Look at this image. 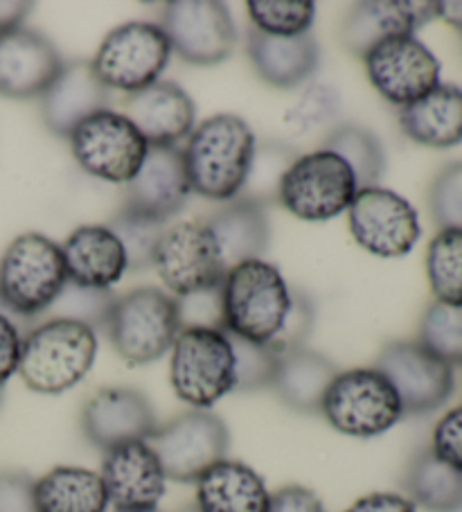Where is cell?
Instances as JSON below:
<instances>
[{
	"label": "cell",
	"instance_id": "obj_44",
	"mask_svg": "<svg viewBox=\"0 0 462 512\" xmlns=\"http://www.w3.org/2000/svg\"><path fill=\"white\" fill-rule=\"evenodd\" d=\"M345 512H415V506L404 494L370 492L354 501Z\"/></svg>",
	"mask_w": 462,
	"mask_h": 512
},
{
	"label": "cell",
	"instance_id": "obj_2",
	"mask_svg": "<svg viewBox=\"0 0 462 512\" xmlns=\"http://www.w3.org/2000/svg\"><path fill=\"white\" fill-rule=\"evenodd\" d=\"M257 143L248 122L219 113L192 129L183 163L192 192L212 201H233L246 188Z\"/></svg>",
	"mask_w": 462,
	"mask_h": 512
},
{
	"label": "cell",
	"instance_id": "obj_35",
	"mask_svg": "<svg viewBox=\"0 0 462 512\" xmlns=\"http://www.w3.org/2000/svg\"><path fill=\"white\" fill-rule=\"evenodd\" d=\"M167 226H170V222H161V219L142 215L138 210H131L127 206L109 224L111 231L118 235V240L124 246L131 271L147 269L154 264L158 242H161Z\"/></svg>",
	"mask_w": 462,
	"mask_h": 512
},
{
	"label": "cell",
	"instance_id": "obj_47",
	"mask_svg": "<svg viewBox=\"0 0 462 512\" xmlns=\"http://www.w3.org/2000/svg\"><path fill=\"white\" fill-rule=\"evenodd\" d=\"M0 402H3V391H0Z\"/></svg>",
	"mask_w": 462,
	"mask_h": 512
},
{
	"label": "cell",
	"instance_id": "obj_40",
	"mask_svg": "<svg viewBox=\"0 0 462 512\" xmlns=\"http://www.w3.org/2000/svg\"><path fill=\"white\" fill-rule=\"evenodd\" d=\"M433 454L462 472V404L444 413L433 429Z\"/></svg>",
	"mask_w": 462,
	"mask_h": 512
},
{
	"label": "cell",
	"instance_id": "obj_19",
	"mask_svg": "<svg viewBox=\"0 0 462 512\" xmlns=\"http://www.w3.org/2000/svg\"><path fill=\"white\" fill-rule=\"evenodd\" d=\"M66 61L41 32L14 28L0 32V95L14 100L41 97Z\"/></svg>",
	"mask_w": 462,
	"mask_h": 512
},
{
	"label": "cell",
	"instance_id": "obj_33",
	"mask_svg": "<svg viewBox=\"0 0 462 512\" xmlns=\"http://www.w3.org/2000/svg\"><path fill=\"white\" fill-rule=\"evenodd\" d=\"M426 276L438 303L462 305V231L447 228L426 251Z\"/></svg>",
	"mask_w": 462,
	"mask_h": 512
},
{
	"label": "cell",
	"instance_id": "obj_18",
	"mask_svg": "<svg viewBox=\"0 0 462 512\" xmlns=\"http://www.w3.org/2000/svg\"><path fill=\"white\" fill-rule=\"evenodd\" d=\"M156 427V413L147 395L129 386L102 388L82 411L84 436L102 452L124 443L149 440Z\"/></svg>",
	"mask_w": 462,
	"mask_h": 512
},
{
	"label": "cell",
	"instance_id": "obj_26",
	"mask_svg": "<svg viewBox=\"0 0 462 512\" xmlns=\"http://www.w3.org/2000/svg\"><path fill=\"white\" fill-rule=\"evenodd\" d=\"M246 50L255 73L275 88H293L307 82L318 66V46L312 32L273 37L253 28L248 32Z\"/></svg>",
	"mask_w": 462,
	"mask_h": 512
},
{
	"label": "cell",
	"instance_id": "obj_30",
	"mask_svg": "<svg viewBox=\"0 0 462 512\" xmlns=\"http://www.w3.org/2000/svg\"><path fill=\"white\" fill-rule=\"evenodd\" d=\"M37 512H109L100 472L86 467L59 465L34 481Z\"/></svg>",
	"mask_w": 462,
	"mask_h": 512
},
{
	"label": "cell",
	"instance_id": "obj_46",
	"mask_svg": "<svg viewBox=\"0 0 462 512\" xmlns=\"http://www.w3.org/2000/svg\"><path fill=\"white\" fill-rule=\"evenodd\" d=\"M435 19L462 32V0H440V3H435Z\"/></svg>",
	"mask_w": 462,
	"mask_h": 512
},
{
	"label": "cell",
	"instance_id": "obj_28",
	"mask_svg": "<svg viewBox=\"0 0 462 512\" xmlns=\"http://www.w3.org/2000/svg\"><path fill=\"white\" fill-rule=\"evenodd\" d=\"M399 125L417 145L449 149L462 143V88L440 84L399 111Z\"/></svg>",
	"mask_w": 462,
	"mask_h": 512
},
{
	"label": "cell",
	"instance_id": "obj_11",
	"mask_svg": "<svg viewBox=\"0 0 462 512\" xmlns=\"http://www.w3.org/2000/svg\"><path fill=\"white\" fill-rule=\"evenodd\" d=\"M151 267L179 298L219 289L228 271L215 235L203 219L167 226Z\"/></svg>",
	"mask_w": 462,
	"mask_h": 512
},
{
	"label": "cell",
	"instance_id": "obj_34",
	"mask_svg": "<svg viewBox=\"0 0 462 512\" xmlns=\"http://www.w3.org/2000/svg\"><path fill=\"white\" fill-rule=\"evenodd\" d=\"M417 343L447 366H462V305L433 300L422 316Z\"/></svg>",
	"mask_w": 462,
	"mask_h": 512
},
{
	"label": "cell",
	"instance_id": "obj_5",
	"mask_svg": "<svg viewBox=\"0 0 462 512\" xmlns=\"http://www.w3.org/2000/svg\"><path fill=\"white\" fill-rule=\"evenodd\" d=\"M104 328L127 364H151L172 350L183 330L179 300L158 287L133 289L113 300Z\"/></svg>",
	"mask_w": 462,
	"mask_h": 512
},
{
	"label": "cell",
	"instance_id": "obj_14",
	"mask_svg": "<svg viewBox=\"0 0 462 512\" xmlns=\"http://www.w3.org/2000/svg\"><path fill=\"white\" fill-rule=\"evenodd\" d=\"M161 28L172 52L194 66H217L233 55L237 30L228 7L219 0H172Z\"/></svg>",
	"mask_w": 462,
	"mask_h": 512
},
{
	"label": "cell",
	"instance_id": "obj_16",
	"mask_svg": "<svg viewBox=\"0 0 462 512\" xmlns=\"http://www.w3.org/2000/svg\"><path fill=\"white\" fill-rule=\"evenodd\" d=\"M363 64L372 88L399 109L440 86V61L415 34L377 43L363 57Z\"/></svg>",
	"mask_w": 462,
	"mask_h": 512
},
{
	"label": "cell",
	"instance_id": "obj_17",
	"mask_svg": "<svg viewBox=\"0 0 462 512\" xmlns=\"http://www.w3.org/2000/svg\"><path fill=\"white\" fill-rule=\"evenodd\" d=\"M100 476L113 512H158L167 490L165 470L147 440L104 452Z\"/></svg>",
	"mask_w": 462,
	"mask_h": 512
},
{
	"label": "cell",
	"instance_id": "obj_48",
	"mask_svg": "<svg viewBox=\"0 0 462 512\" xmlns=\"http://www.w3.org/2000/svg\"><path fill=\"white\" fill-rule=\"evenodd\" d=\"M185 512H197V510H194V508H190V510H185Z\"/></svg>",
	"mask_w": 462,
	"mask_h": 512
},
{
	"label": "cell",
	"instance_id": "obj_25",
	"mask_svg": "<svg viewBox=\"0 0 462 512\" xmlns=\"http://www.w3.org/2000/svg\"><path fill=\"white\" fill-rule=\"evenodd\" d=\"M197 512H269L271 492L253 467L224 458L197 479Z\"/></svg>",
	"mask_w": 462,
	"mask_h": 512
},
{
	"label": "cell",
	"instance_id": "obj_7",
	"mask_svg": "<svg viewBox=\"0 0 462 512\" xmlns=\"http://www.w3.org/2000/svg\"><path fill=\"white\" fill-rule=\"evenodd\" d=\"M330 427L350 438H377L404 418L393 384L372 368H350L334 377L321 404Z\"/></svg>",
	"mask_w": 462,
	"mask_h": 512
},
{
	"label": "cell",
	"instance_id": "obj_22",
	"mask_svg": "<svg viewBox=\"0 0 462 512\" xmlns=\"http://www.w3.org/2000/svg\"><path fill=\"white\" fill-rule=\"evenodd\" d=\"M111 91L97 79L91 61L64 64L41 95V118L55 136L70 138L86 118L109 109Z\"/></svg>",
	"mask_w": 462,
	"mask_h": 512
},
{
	"label": "cell",
	"instance_id": "obj_43",
	"mask_svg": "<svg viewBox=\"0 0 462 512\" xmlns=\"http://www.w3.org/2000/svg\"><path fill=\"white\" fill-rule=\"evenodd\" d=\"M269 512H325L323 501L318 494L302 485H284L271 492Z\"/></svg>",
	"mask_w": 462,
	"mask_h": 512
},
{
	"label": "cell",
	"instance_id": "obj_27",
	"mask_svg": "<svg viewBox=\"0 0 462 512\" xmlns=\"http://www.w3.org/2000/svg\"><path fill=\"white\" fill-rule=\"evenodd\" d=\"M203 222L215 235L228 269L239 262L262 258L266 246H269L271 231L264 201L237 197L215 210Z\"/></svg>",
	"mask_w": 462,
	"mask_h": 512
},
{
	"label": "cell",
	"instance_id": "obj_1",
	"mask_svg": "<svg viewBox=\"0 0 462 512\" xmlns=\"http://www.w3.org/2000/svg\"><path fill=\"white\" fill-rule=\"evenodd\" d=\"M219 291L221 330L275 352L296 296L280 269L262 258L239 262L226 271Z\"/></svg>",
	"mask_w": 462,
	"mask_h": 512
},
{
	"label": "cell",
	"instance_id": "obj_4",
	"mask_svg": "<svg viewBox=\"0 0 462 512\" xmlns=\"http://www.w3.org/2000/svg\"><path fill=\"white\" fill-rule=\"evenodd\" d=\"M66 285L61 246L46 235L23 233L0 258V303L19 319L48 312Z\"/></svg>",
	"mask_w": 462,
	"mask_h": 512
},
{
	"label": "cell",
	"instance_id": "obj_24",
	"mask_svg": "<svg viewBox=\"0 0 462 512\" xmlns=\"http://www.w3.org/2000/svg\"><path fill=\"white\" fill-rule=\"evenodd\" d=\"M68 282L82 289L106 291L129 271L127 253L109 226H79L61 244Z\"/></svg>",
	"mask_w": 462,
	"mask_h": 512
},
{
	"label": "cell",
	"instance_id": "obj_6",
	"mask_svg": "<svg viewBox=\"0 0 462 512\" xmlns=\"http://www.w3.org/2000/svg\"><path fill=\"white\" fill-rule=\"evenodd\" d=\"M170 382L176 397L192 409L208 411L237 388L235 350L221 328L190 325L172 346Z\"/></svg>",
	"mask_w": 462,
	"mask_h": 512
},
{
	"label": "cell",
	"instance_id": "obj_15",
	"mask_svg": "<svg viewBox=\"0 0 462 512\" xmlns=\"http://www.w3.org/2000/svg\"><path fill=\"white\" fill-rule=\"evenodd\" d=\"M375 368L393 384L404 416H426L447 404L456 388L453 368L417 341H393L379 352Z\"/></svg>",
	"mask_w": 462,
	"mask_h": 512
},
{
	"label": "cell",
	"instance_id": "obj_9",
	"mask_svg": "<svg viewBox=\"0 0 462 512\" xmlns=\"http://www.w3.org/2000/svg\"><path fill=\"white\" fill-rule=\"evenodd\" d=\"M170 57L172 46L161 25L131 21L106 34L91 66L109 91L131 95L161 82Z\"/></svg>",
	"mask_w": 462,
	"mask_h": 512
},
{
	"label": "cell",
	"instance_id": "obj_32",
	"mask_svg": "<svg viewBox=\"0 0 462 512\" xmlns=\"http://www.w3.org/2000/svg\"><path fill=\"white\" fill-rule=\"evenodd\" d=\"M327 152L341 156L357 179L359 190L372 188L386 170V154L379 138L359 125L336 127L325 140Z\"/></svg>",
	"mask_w": 462,
	"mask_h": 512
},
{
	"label": "cell",
	"instance_id": "obj_21",
	"mask_svg": "<svg viewBox=\"0 0 462 512\" xmlns=\"http://www.w3.org/2000/svg\"><path fill=\"white\" fill-rule=\"evenodd\" d=\"M192 194L179 147H149L140 172L127 188L124 206L161 222L179 215Z\"/></svg>",
	"mask_w": 462,
	"mask_h": 512
},
{
	"label": "cell",
	"instance_id": "obj_45",
	"mask_svg": "<svg viewBox=\"0 0 462 512\" xmlns=\"http://www.w3.org/2000/svg\"><path fill=\"white\" fill-rule=\"evenodd\" d=\"M32 3L23 0H0V32L23 28V21L32 12Z\"/></svg>",
	"mask_w": 462,
	"mask_h": 512
},
{
	"label": "cell",
	"instance_id": "obj_29",
	"mask_svg": "<svg viewBox=\"0 0 462 512\" xmlns=\"http://www.w3.org/2000/svg\"><path fill=\"white\" fill-rule=\"evenodd\" d=\"M339 375L330 359L309 348H296L278 355L271 388L275 395L298 413H321L327 388Z\"/></svg>",
	"mask_w": 462,
	"mask_h": 512
},
{
	"label": "cell",
	"instance_id": "obj_39",
	"mask_svg": "<svg viewBox=\"0 0 462 512\" xmlns=\"http://www.w3.org/2000/svg\"><path fill=\"white\" fill-rule=\"evenodd\" d=\"M339 109V95L330 86H312L302 100L287 113V125L293 131H309L330 120Z\"/></svg>",
	"mask_w": 462,
	"mask_h": 512
},
{
	"label": "cell",
	"instance_id": "obj_10",
	"mask_svg": "<svg viewBox=\"0 0 462 512\" xmlns=\"http://www.w3.org/2000/svg\"><path fill=\"white\" fill-rule=\"evenodd\" d=\"M147 443L161 461L167 481L197 483L203 472L228 458L226 422L212 411L192 409L156 427Z\"/></svg>",
	"mask_w": 462,
	"mask_h": 512
},
{
	"label": "cell",
	"instance_id": "obj_23",
	"mask_svg": "<svg viewBox=\"0 0 462 512\" xmlns=\"http://www.w3.org/2000/svg\"><path fill=\"white\" fill-rule=\"evenodd\" d=\"M435 19V3L426 0H375L359 3L345 16L341 25V41L348 52L366 57L377 43L390 37L415 34Z\"/></svg>",
	"mask_w": 462,
	"mask_h": 512
},
{
	"label": "cell",
	"instance_id": "obj_8",
	"mask_svg": "<svg viewBox=\"0 0 462 512\" xmlns=\"http://www.w3.org/2000/svg\"><path fill=\"white\" fill-rule=\"evenodd\" d=\"M359 185L350 165L327 149L293 158L278 185V199L302 222H330L352 206Z\"/></svg>",
	"mask_w": 462,
	"mask_h": 512
},
{
	"label": "cell",
	"instance_id": "obj_36",
	"mask_svg": "<svg viewBox=\"0 0 462 512\" xmlns=\"http://www.w3.org/2000/svg\"><path fill=\"white\" fill-rule=\"evenodd\" d=\"M246 10L253 28L273 37L309 34L316 19V5L309 0H248Z\"/></svg>",
	"mask_w": 462,
	"mask_h": 512
},
{
	"label": "cell",
	"instance_id": "obj_41",
	"mask_svg": "<svg viewBox=\"0 0 462 512\" xmlns=\"http://www.w3.org/2000/svg\"><path fill=\"white\" fill-rule=\"evenodd\" d=\"M23 350L21 328L12 319V314L0 303V391L10 379L19 373Z\"/></svg>",
	"mask_w": 462,
	"mask_h": 512
},
{
	"label": "cell",
	"instance_id": "obj_3",
	"mask_svg": "<svg viewBox=\"0 0 462 512\" xmlns=\"http://www.w3.org/2000/svg\"><path fill=\"white\" fill-rule=\"evenodd\" d=\"M97 357V334L88 323L50 319L23 337L19 375L41 395H59L75 388L91 373Z\"/></svg>",
	"mask_w": 462,
	"mask_h": 512
},
{
	"label": "cell",
	"instance_id": "obj_37",
	"mask_svg": "<svg viewBox=\"0 0 462 512\" xmlns=\"http://www.w3.org/2000/svg\"><path fill=\"white\" fill-rule=\"evenodd\" d=\"M228 337L235 350V391H262V388H271L275 366H278V355L271 348L257 346V343L233 337V334H228Z\"/></svg>",
	"mask_w": 462,
	"mask_h": 512
},
{
	"label": "cell",
	"instance_id": "obj_42",
	"mask_svg": "<svg viewBox=\"0 0 462 512\" xmlns=\"http://www.w3.org/2000/svg\"><path fill=\"white\" fill-rule=\"evenodd\" d=\"M0 512H37L34 481L23 472H0Z\"/></svg>",
	"mask_w": 462,
	"mask_h": 512
},
{
	"label": "cell",
	"instance_id": "obj_31",
	"mask_svg": "<svg viewBox=\"0 0 462 512\" xmlns=\"http://www.w3.org/2000/svg\"><path fill=\"white\" fill-rule=\"evenodd\" d=\"M404 488L413 506L429 512L462 510V472L435 456L431 447L415 454L404 476Z\"/></svg>",
	"mask_w": 462,
	"mask_h": 512
},
{
	"label": "cell",
	"instance_id": "obj_20",
	"mask_svg": "<svg viewBox=\"0 0 462 512\" xmlns=\"http://www.w3.org/2000/svg\"><path fill=\"white\" fill-rule=\"evenodd\" d=\"M124 118L140 131L149 147H179L197 120V107L181 86L156 82L124 100Z\"/></svg>",
	"mask_w": 462,
	"mask_h": 512
},
{
	"label": "cell",
	"instance_id": "obj_38",
	"mask_svg": "<svg viewBox=\"0 0 462 512\" xmlns=\"http://www.w3.org/2000/svg\"><path fill=\"white\" fill-rule=\"evenodd\" d=\"M429 210L442 231H462V163L447 165L429 190Z\"/></svg>",
	"mask_w": 462,
	"mask_h": 512
},
{
	"label": "cell",
	"instance_id": "obj_12",
	"mask_svg": "<svg viewBox=\"0 0 462 512\" xmlns=\"http://www.w3.org/2000/svg\"><path fill=\"white\" fill-rule=\"evenodd\" d=\"M68 140L75 161L86 174L118 185L133 181L149 152L140 131L111 109L86 118Z\"/></svg>",
	"mask_w": 462,
	"mask_h": 512
},
{
	"label": "cell",
	"instance_id": "obj_13",
	"mask_svg": "<svg viewBox=\"0 0 462 512\" xmlns=\"http://www.w3.org/2000/svg\"><path fill=\"white\" fill-rule=\"evenodd\" d=\"M348 222L361 249L377 258H404L422 235L420 215L411 201L381 185L357 192L348 208Z\"/></svg>",
	"mask_w": 462,
	"mask_h": 512
}]
</instances>
